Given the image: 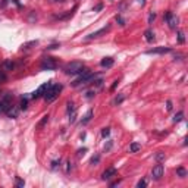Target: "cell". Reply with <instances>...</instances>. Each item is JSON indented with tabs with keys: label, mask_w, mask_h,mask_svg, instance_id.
Segmentation results:
<instances>
[{
	"label": "cell",
	"mask_w": 188,
	"mask_h": 188,
	"mask_svg": "<svg viewBox=\"0 0 188 188\" xmlns=\"http://www.w3.org/2000/svg\"><path fill=\"white\" fill-rule=\"evenodd\" d=\"M96 77H97V74H91L90 69L84 68V71L81 72V77L72 82V87H79V85H82V84H90L91 81L96 79Z\"/></svg>",
	"instance_id": "1"
},
{
	"label": "cell",
	"mask_w": 188,
	"mask_h": 188,
	"mask_svg": "<svg viewBox=\"0 0 188 188\" xmlns=\"http://www.w3.org/2000/svg\"><path fill=\"white\" fill-rule=\"evenodd\" d=\"M63 71L68 75H77L84 71V65H82V62H69L63 66Z\"/></svg>",
	"instance_id": "2"
},
{
	"label": "cell",
	"mask_w": 188,
	"mask_h": 188,
	"mask_svg": "<svg viewBox=\"0 0 188 188\" xmlns=\"http://www.w3.org/2000/svg\"><path fill=\"white\" fill-rule=\"evenodd\" d=\"M62 91V84H52L47 91H46V94L43 96L44 97L46 101H53V100L59 96V93Z\"/></svg>",
	"instance_id": "3"
},
{
	"label": "cell",
	"mask_w": 188,
	"mask_h": 188,
	"mask_svg": "<svg viewBox=\"0 0 188 188\" xmlns=\"http://www.w3.org/2000/svg\"><path fill=\"white\" fill-rule=\"evenodd\" d=\"M40 68L43 69V71H55L56 68H57V62H56L55 57H44L43 60H41V65Z\"/></svg>",
	"instance_id": "4"
},
{
	"label": "cell",
	"mask_w": 188,
	"mask_h": 188,
	"mask_svg": "<svg viewBox=\"0 0 188 188\" xmlns=\"http://www.w3.org/2000/svg\"><path fill=\"white\" fill-rule=\"evenodd\" d=\"M163 19H165L166 22H167V25H169V28L170 30H177L178 27V18L177 15H174L170 11H167L165 13V16H163Z\"/></svg>",
	"instance_id": "5"
},
{
	"label": "cell",
	"mask_w": 188,
	"mask_h": 188,
	"mask_svg": "<svg viewBox=\"0 0 188 188\" xmlns=\"http://www.w3.org/2000/svg\"><path fill=\"white\" fill-rule=\"evenodd\" d=\"M163 174H165V167H163V165H160V163H157V165L151 169V178H153L155 181L162 179Z\"/></svg>",
	"instance_id": "6"
},
{
	"label": "cell",
	"mask_w": 188,
	"mask_h": 188,
	"mask_svg": "<svg viewBox=\"0 0 188 188\" xmlns=\"http://www.w3.org/2000/svg\"><path fill=\"white\" fill-rule=\"evenodd\" d=\"M50 85H52V81H49V82H46V84H43V85H40L38 90L33 93L31 97H33V99H40V97H43V96L46 94V91H47V88H49Z\"/></svg>",
	"instance_id": "7"
},
{
	"label": "cell",
	"mask_w": 188,
	"mask_h": 188,
	"mask_svg": "<svg viewBox=\"0 0 188 188\" xmlns=\"http://www.w3.org/2000/svg\"><path fill=\"white\" fill-rule=\"evenodd\" d=\"M169 52H172L170 47H156V49L147 50V55H165V53H169Z\"/></svg>",
	"instance_id": "8"
},
{
	"label": "cell",
	"mask_w": 188,
	"mask_h": 188,
	"mask_svg": "<svg viewBox=\"0 0 188 188\" xmlns=\"http://www.w3.org/2000/svg\"><path fill=\"white\" fill-rule=\"evenodd\" d=\"M109 30H110V25H107V27L101 28V30H99V31H96V33H91V34H88V35L85 37V40H93V38H99V37H101L103 34H106V33H107Z\"/></svg>",
	"instance_id": "9"
},
{
	"label": "cell",
	"mask_w": 188,
	"mask_h": 188,
	"mask_svg": "<svg viewBox=\"0 0 188 188\" xmlns=\"http://www.w3.org/2000/svg\"><path fill=\"white\" fill-rule=\"evenodd\" d=\"M6 115L9 116V118H18V115H19V107H16V106H9L8 109H6Z\"/></svg>",
	"instance_id": "10"
},
{
	"label": "cell",
	"mask_w": 188,
	"mask_h": 188,
	"mask_svg": "<svg viewBox=\"0 0 188 188\" xmlns=\"http://www.w3.org/2000/svg\"><path fill=\"white\" fill-rule=\"evenodd\" d=\"M116 175V169L115 167H109V169H106L103 174H101V179H110V178H113Z\"/></svg>",
	"instance_id": "11"
},
{
	"label": "cell",
	"mask_w": 188,
	"mask_h": 188,
	"mask_svg": "<svg viewBox=\"0 0 188 188\" xmlns=\"http://www.w3.org/2000/svg\"><path fill=\"white\" fill-rule=\"evenodd\" d=\"M113 63H115V59H113V57H104V59H101V62H100V65L103 68H112Z\"/></svg>",
	"instance_id": "12"
},
{
	"label": "cell",
	"mask_w": 188,
	"mask_h": 188,
	"mask_svg": "<svg viewBox=\"0 0 188 188\" xmlns=\"http://www.w3.org/2000/svg\"><path fill=\"white\" fill-rule=\"evenodd\" d=\"M93 115H94V112H93V109H90V110L84 115V118L81 119V123H82V125H87V123L93 119Z\"/></svg>",
	"instance_id": "13"
},
{
	"label": "cell",
	"mask_w": 188,
	"mask_h": 188,
	"mask_svg": "<svg viewBox=\"0 0 188 188\" xmlns=\"http://www.w3.org/2000/svg\"><path fill=\"white\" fill-rule=\"evenodd\" d=\"M144 35H145V40L148 41V43H151V41H155V33H153V30H145V33H144Z\"/></svg>",
	"instance_id": "14"
},
{
	"label": "cell",
	"mask_w": 188,
	"mask_h": 188,
	"mask_svg": "<svg viewBox=\"0 0 188 188\" xmlns=\"http://www.w3.org/2000/svg\"><path fill=\"white\" fill-rule=\"evenodd\" d=\"M140 150H141V144L131 143V145H129V153H137V151H140Z\"/></svg>",
	"instance_id": "15"
},
{
	"label": "cell",
	"mask_w": 188,
	"mask_h": 188,
	"mask_svg": "<svg viewBox=\"0 0 188 188\" xmlns=\"http://www.w3.org/2000/svg\"><path fill=\"white\" fill-rule=\"evenodd\" d=\"M13 66H15V65H13V62H12V60H5V62L2 63V68H3L5 71H12Z\"/></svg>",
	"instance_id": "16"
},
{
	"label": "cell",
	"mask_w": 188,
	"mask_h": 188,
	"mask_svg": "<svg viewBox=\"0 0 188 188\" xmlns=\"http://www.w3.org/2000/svg\"><path fill=\"white\" fill-rule=\"evenodd\" d=\"M47 122H49V115H44V116L41 118V121L38 122V123H37V126H35V128H37V129H41V128L44 126V125L47 123Z\"/></svg>",
	"instance_id": "17"
},
{
	"label": "cell",
	"mask_w": 188,
	"mask_h": 188,
	"mask_svg": "<svg viewBox=\"0 0 188 188\" xmlns=\"http://www.w3.org/2000/svg\"><path fill=\"white\" fill-rule=\"evenodd\" d=\"M27 107H28V99H27V97H22L21 104H19V110H27Z\"/></svg>",
	"instance_id": "18"
},
{
	"label": "cell",
	"mask_w": 188,
	"mask_h": 188,
	"mask_svg": "<svg viewBox=\"0 0 188 188\" xmlns=\"http://www.w3.org/2000/svg\"><path fill=\"white\" fill-rule=\"evenodd\" d=\"M68 113L71 115V113H74V112H77V107H75V104L72 103V101H68Z\"/></svg>",
	"instance_id": "19"
},
{
	"label": "cell",
	"mask_w": 188,
	"mask_h": 188,
	"mask_svg": "<svg viewBox=\"0 0 188 188\" xmlns=\"http://www.w3.org/2000/svg\"><path fill=\"white\" fill-rule=\"evenodd\" d=\"M177 175L179 178H185V177H187V170H185L184 167H178V169H177Z\"/></svg>",
	"instance_id": "20"
},
{
	"label": "cell",
	"mask_w": 188,
	"mask_h": 188,
	"mask_svg": "<svg viewBox=\"0 0 188 188\" xmlns=\"http://www.w3.org/2000/svg\"><path fill=\"white\" fill-rule=\"evenodd\" d=\"M38 44V41L37 40H34V41H30V43H25V44H22V49H31V47H34V46Z\"/></svg>",
	"instance_id": "21"
},
{
	"label": "cell",
	"mask_w": 188,
	"mask_h": 188,
	"mask_svg": "<svg viewBox=\"0 0 188 188\" xmlns=\"http://www.w3.org/2000/svg\"><path fill=\"white\" fill-rule=\"evenodd\" d=\"M155 157H156V160H157L159 163H160V162H163V160H165V159H166L165 153H162V151H159V153H157V155H156Z\"/></svg>",
	"instance_id": "22"
},
{
	"label": "cell",
	"mask_w": 188,
	"mask_h": 188,
	"mask_svg": "<svg viewBox=\"0 0 188 188\" xmlns=\"http://www.w3.org/2000/svg\"><path fill=\"white\" fill-rule=\"evenodd\" d=\"M182 118H184V113H182V112H178L177 115L174 116V119H172V121H174V122H181V121H182Z\"/></svg>",
	"instance_id": "23"
},
{
	"label": "cell",
	"mask_w": 188,
	"mask_h": 188,
	"mask_svg": "<svg viewBox=\"0 0 188 188\" xmlns=\"http://www.w3.org/2000/svg\"><path fill=\"white\" fill-rule=\"evenodd\" d=\"M123 99H125V96H123V94H119L118 97H115V100H113V104H121L122 101H123Z\"/></svg>",
	"instance_id": "24"
},
{
	"label": "cell",
	"mask_w": 188,
	"mask_h": 188,
	"mask_svg": "<svg viewBox=\"0 0 188 188\" xmlns=\"http://www.w3.org/2000/svg\"><path fill=\"white\" fill-rule=\"evenodd\" d=\"M109 134H110V128H109V126H107V128H103V129H101V137H103V138L109 137Z\"/></svg>",
	"instance_id": "25"
},
{
	"label": "cell",
	"mask_w": 188,
	"mask_h": 188,
	"mask_svg": "<svg viewBox=\"0 0 188 188\" xmlns=\"http://www.w3.org/2000/svg\"><path fill=\"white\" fill-rule=\"evenodd\" d=\"M15 185L18 188H21V187H24L25 185V181L24 179H19V178H16V182H15Z\"/></svg>",
	"instance_id": "26"
},
{
	"label": "cell",
	"mask_w": 188,
	"mask_h": 188,
	"mask_svg": "<svg viewBox=\"0 0 188 188\" xmlns=\"http://www.w3.org/2000/svg\"><path fill=\"white\" fill-rule=\"evenodd\" d=\"M178 41H179V43H184V41H185V37H184V33H182V31H178Z\"/></svg>",
	"instance_id": "27"
},
{
	"label": "cell",
	"mask_w": 188,
	"mask_h": 188,
	"mask_svg": "<svg viewBox=\"0 0 188 188\" xmlns=\"http://www.w3.org/2000/svg\"><path fill=\"white\" fill-rule=\"evenodd\" d=\"M116 22L119 24L121 27H123V25H125V19H123L122 16H119V15H118V16H116Z\"/></svg>",
	"instance_id": "28"
},
{
	"label": "cell",
	"mask_w": 188,
	"mask_h": 188,
	"mask_svg": "<svg viewBox=\"0 0 188 188\" xmlns=\"http://www.w3.org/2000/svg\"><path fill=\"white\" fill-rule=\"evenodd\" d=\"M155 19H156V13L155 12H150V15H148V24H153Z\"/></svg>",
	"instance_id": "29"
},
{
	"label": "cell",
	"mask_w": 188,
	"mask_h": 188,
	"mask_svg": "<svg viewBox=\"0 0 188 188\" xmlns=\"http://www.w3.org/2000/svg\"><path fill=\"white\" fill-rule=\"evenodd\" d=\"M145 185H147L145 179H141V181H138V184H137V188H144Z\"/></svg>",
	"instance_id": "30"
},
{
	"label": "cell",
	"mask_w": 188,
	"mask_h": 188,
	"mask_svg": "<svg viewBox=\"0 0 188 188\" xmlns=\"http://www.w3.org/2000/svg\"><path fill=\"white\" fill-rule=\"evenodd\" d=\"M99 160H100V156L97 155V156H94V157H91V160H90V163H91V165H94V163H97Z\"/></svg>",
	"instance_id": "31"
},
{
	"label": "cell",
	"mask_w": 188,
	"mask_h": 188,
	"mask_svg": "<svg viewBox=\"0 0 188 188\" xmlns=\"http://www.w3.org/2000/svg\"><path fill=\"white\" fill-rule=\"evenodd\" d=\"M75 119H77V112L71 113V118H69V122H75Z\"/></svg>",
	"instance_id": "32"
},
{
	"label": "cell",
	"mask_w": 188,
	"mask_h": 188,
	"mask_svg": "<svg viewBox=\"0 0 188 188\" xmlns=\"http://www.w3.org/2000/svg\"><path fill=\"white\" fill-rule=\"evenodd\" d=\"M166 109H167V110H172V101H170V100L166 101Z\"/></svg>",
	"instance_id": "33"
},
{
	"label": "cell",
	"mask_w": 188,
	"mask_h": 188,
	"mask_svg": "<svg viewBox=\"0 0 188 188\" xmlns=\"http://www.w3.org/2000/svg\"><path fill=\"white\" fill-rule=\"evenodd\" d=\"M59 165H60V160H55V162H52V167H53V169H56Z\"/></svg>",
	"instance_id": "34"
},
{
	"label": "cell",
	"mask_w": 188,
	"mask_h": 188,
	"mask_svg": "<svg viewBox=\"0 0 188 188\" xmlns=\"http://www.w3.org/2000/svg\"><path fill=\"white\" fill-rule=\"evenodd\" d=\"M103 9V3H100V5H97L96 8H94V12H99V11H101Z\"/></svg>",
	"instance_id": "35"
},
{
	"label": "cell",
	"mask_w": 188,
	"mask_h": 188,
	"mask_svg": "<svg viewBox=\"0 0 188 188\" xmlns=\"http://www.w3.org/2000/svg\"><path fill=\"white\" fill-rule=\"evenodd\" d=\"M112 141H109V143H107V145H104V151H107V150H110V147H112Z\"/></svg>",
	"instance_id": "36"
},
{
	"label": "cell",
	"mask_w": 188,
	"mask_h": 188,
	"mask_svg": "<svg viewBox=\"0 0 188 188\" xmlns=\"http://www.w3.org/2000/svg\"><path fill=\"white\" fill-rule=\"evenodd\" d=\"M85 151H87V148H85V147H84L82 150H78V156H82L84 153H85Z\"/></svg>",
	"instance_id": "37"
},
{
	"label": "cell",
	"mask_w": 188,
	"mask_h": 188,
	"mask_svg": "<svg viewBox=\"0 0 188 188\" xmlns=\"http://www.w3.org/2000/svg\"><path fill=\"white\" fill-rule=\"evenodd\" d=\"M5 112V107H3V103L0 101V113H3Z\"/></svg>",
	"instance_id": "38"
},
{
	"label": "cell",
	"mask_w": 188,
	"mask_h": 188,
	"mask_svg": "<svg viewBox=\"0 0 188 188\" xmlns=\"http://www.w3.org/2000/svg\"><path fill=\"white\" fill-rule=\"evenodd\" d=\"M116 85H118V81H115V82H113V85H112V91H113V90H115V88H116Z\"/></svg>",
	"instance_id": "39"
},
{
	"label": "cell",
	"mask_w": 188,
	"mask_h": 188,
	"mask_svg": "<svg viewBox=\"0 0 188 188\" xmlns=\"http://www.w3.org/2000/svg\"><path fill=\"white\" fill-rule=\"evenodd\" d=\"M138 3H140L141 6H144V5H145V0H138Z\"/></svg>",
	"instance_id": "40"
},
{
	"label": "cell",
	"mask_w": 188,
	"mask_h": 188,
	"mask_svg": "<svg viewBox=\"0 0 188 188\" xmlns=\"http://www.w3.org/2000/svg\"><path fill=\"white\" fill-rule=\"evenodd\" d=\"M52 2H57V0H52Z\"/></svg>",
	"instance_id": "41"
}]
</instances>
